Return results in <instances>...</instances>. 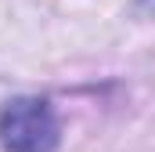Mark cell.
<instances>
[{"mask_svg":"<svg viewBox=\"0 0 155 152\" xmlns=\"http://www.w3.org/2000/svg\"><path fill=\"white\" fill-rule=\"evenodd\" d=\"M61 138L47 98H11L0 109V145L7 152H54Z\"/></svg>","mask_w":155,"mask_h":152,"instance_id":"cell-1","label":"cell"}]
</instances>
